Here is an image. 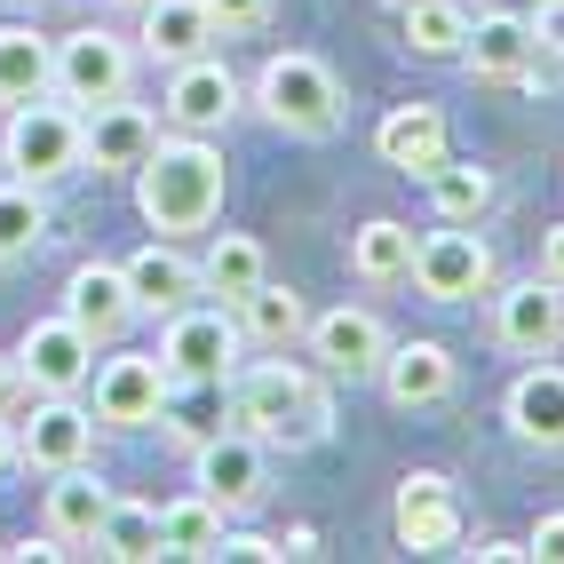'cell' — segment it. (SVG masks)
Here are the masks:
<instances>
[{
  "mask_svg": "<svg viewBox=\"0 0 564 564\" xmlns=\"http://www.w3.org/2000/svg\"><path fill=\"white\" fill-rule=\"evenodd\" d=\"M0 556H9V564H48V556H64V541L56 533H41V541L24 533V541H0Z\"/></svg>",
  "mask_w": 564,
  "mask_h": 564,
  "instance_id": "obj_37",
  "label": "cell"
},
{
  "mask_svg": "<svg viewBox=\"0 0 564 564\" xmlns=\"http://www.w3.org/2000/svg\"><path fill=\"white\" fill-rule=\"evenodd\" d=\"M279 549L286 556H318V533H311V524H294V533H279Z\"/></svg>",
  "mask_w": 564,
  "mask_h": 564,
  "instance_id": "obj_41",
  "label": "cell"
},
{
  "mask_svg": "<svg viewBox=\"0 0 564 564\" xmlns=\"http://www.w3.org/2000/svg\"><path fill=\"white\" fill-rule=\"evenodd\" d=\"M477 9H485V0H477Z\"/></svg>",
  "mask_w": 564,
  "mask_h": 564,
  "instance_id": "obj_46",
  "label": "cell"
},
{
  "mask_svg": "<svg viewBox=\"0 0 564 564\" xmlns=\"http://www.w3.org/2000/svg\"><path fill=\"white\" fill-rule=\"evenodd\" d=\"M48 239V199H41V183H0V271L9 262H24L32 247Z\"/></svg>",
  "mask_w": 564,
  "mask_h": 564,
  "instance_id": "obj_33",
  "label": "cell"
},
{
  "mask_svg": "<svg viewBox=\"0 0 564 564\" xmlns=\"http://www.w3.org/2000/svg\"><path fill=\"white\" fill-rule=\"evenodd\" d=\"M231 422L247 437H262L271 454H303V445H326L334 430V398H326V373L318 366H294V358H262L231 373Z\"/></svg>",
  "mask_w": 564,
  "mask_h": 564,
  "instance_id": "obj_1",
  "label": "cell"
},
{
  "mask_svg": "<svg viewBox=\"0 0 564 564\" xmlns=\"http://www.w3.org/2000/svg\"><path fill=\"white\" fill-rule=\"evenodd\" d=\"M64 318L88 334V343H120L135 326V294H128V271L120 262H80L64 279Z\"/></svg>",
  "mask_w": 564,
  "mask_h": 564,
  "instance_id": "obj_18",
  "label": "cell"
},
{
  "mask_svg": "<svg viewBox=\"0 0 564 564\" xmlns=\"http://www.w3.org/2000/svg\"><path fill=\"white\" fill-rule=\"evenodd\" d=\"M343 80H334V64H318L311 48H279V56H262L254 72V111L271 128L286 135H334L343 128Z\"/></svg>",
  "mask_w": 564,
  "mask_h": 564,
  "instance_id": "obj_3",
  "label": "cell"
},
{
  "mask_svg": "<svg viewBox=\"0 0 564 564\" xmlns=\"http://www.w3.org/2000/svg\"><path fill=\"white\" fill-rule=\"evenodd\" d=\"M192 485L207 501H223L231 517H247L262 501V485H271V445L247 437V430H207L192 445Z\"/></svg>",
  "mask_w": 564,
  "mask_h": 564,
  "instance_id": "obj_11",
  "label": "cell"
},
{
  "mask_svg": "<svg viewBox=\"0 0 564 564\" xmlns=\"http://www.w3.org/2000/svg\"><path fill=\"white\" fill-rule=\"evenodd\" d=\"M96 454V413L80 398H32V422H17V469H80Z\"/></svg>",
  "mask_w": 564,
  "mask_h": 564,
  "instance_id": "obj_14",
  "label": "cell"
},
{
  "mask_svg": "<svg viewBox=\"0 0 564 564\" xmlns=\"http://www.w3.org/2000/svg\"><path fill=\"white\" fill-rule=\"evenodd\" d=\"M350 271L366 286H398L413 271V231H405L398 215H366L358 231H350Z\"/></svg>",
  "mask_w": 564,
  "mask_h": 564,
  "instance_id": "obj_29",
  "label": "cell"
},
{
  "mask_svg": "<svg viewBox=\"0 0 564 564\" xmlns=\"http://www.w3.org/2000/svg\"><path fill=\"white\" fill-rule=\"evenodd\" d=\"M120 271H128V294H135V318H167L183 303H199V254H183L175 239L135 247Z\"/></svg>",
  "mask_w": 564,
  "mask_h": 564,
  "instance_id": "obj_19",
  "label": "cell"
},
{
  "mask_svg": "<svg viewBox=\"0 0 564 564\" xmlns=\"http://www.w3.org/2000/svg\"><path fill=\"white\" fill-rule=\"evenodd\" d=\"M17 469V422H0V477Z\"/></svg>",
  "mask_w": 564,
  "mask_h": 564,
  "instance_id": "obj_42",
  "label": "cell"
},
{
  "mask_svg": "<svg viewBox=\"0 0 564 564\" xmlns=\"http://www.w3.org/2000/svg\"><path fill=\"white\" fill-rule=\"evenodd\" d=\"M303 350H311V366L326 382H366V373L382 366V350H390V326L366 303H334V311H318L303 326Z\"/></svg>",
  "mask_w": 564,
  "mask_h": 564,
  "instance_id": "obj_12",
  "label": "cell"
},
{
  "mask_svg": "<svg viewBox=\"0 0 564 564\" xmlns=\"http://www.w3.org/2000/svg\"><path fill=\"white\" fill-rule=\"evenodd\" d=\"M223 192H231V167H223V152L207 135H160L152 160L135 167V215L152 223L160 239L215 231Z\"/></svg>",
  "mask_w": 564,
  "mask_h": 564,
  "instance_id": "obj_2",
  "label": "cell"
},
{
  "mask_svg": "<svg viewBox=\"0 0 564 564\" xmlns=\"http://www.w3.org/2000/svg\"><path fill=\"white\" fill-rule=\"evenodd\" d=\"M24 398V373H17V350H0V413Z\"/></svg>",
  "mask_w": 564,
  "mask_h": 564,
  "instance_id": "obj_40",
  "label": "cell"
},
{
  "mask_svg": "<svg viewBox=\"0 0 564 564\" xmlns=\"http://www.w3.org/2000/svg\"><path fill=\"white\" fill-rule=\"evenodd\" d=\"M494 343L509 358H556L564 350V286L556 279H517L494 294Z\"/></svg>",
  "mask_w": 564,
  "mask_h": 564,
  "instance_id": "obj_13",
  "label": "cell"
},
{
  "mask_svg": "<svg viewBox=\"0 0 564 564\" xmlns=\"http://www.w3.org/2000/svg\"><path fill=\"white\" fill-rule=\"evenodd\" d=\"M239 350H247V334H239L231 303H183L160 318V366L175 390H223L239 373Z\"/></svg>",
  "mask_w": 564,
  "mask_h": 564,
  "instance_id": "obj_4",
  "label": "cell"
},
{
  "mask_svg": "<svg viewBox=\"0 0 564 564\" xmlns=\"http://www.w3.org/2000/svg\"><path fill=\"white\" fill-rule=\"evenodd\" d=\"M390 533H398V549H413V556H462L469 517H462L454 477H445V469H405L398 494H390Z\"/></svg>",
  "mask_w": 564,
  "mask_h": 564,
  "instance_id": "obj_6",
  "label": "cell"
},
{
  "mask_svg": "<svg viewBox=\"0 0 564 564\" xmlns=\"http://www.w3.org/2000/svg\"><path fill=\"white\" fill-rule=\"evenodd\" d=\"M239 104H247V80L231 64H223L215 48L207 56H183V64H167V96H160V120L175 128V135H223L239 120Z\"/></svg>",
  "mask_w": 564,
  "mask_h": 564,
  "instance_id": "obj_8",
  "label": "cell"
},
{
  "mask_svg": "<svg viewBox=\"0 0 564 564\" xmlns=\"http://www.w3.org/2000/svg\"><path fill=\"white\" fill-rule=\"evenodd\" d=\"M88 549L111 556V564H152V556H167L160 549V501H120V494H111V509H104V524H96Z\"/></svg>",
  "mask_w": 564,
  "mask_h": 564,
  "instance_id": "obj_28",
  "label": "cell"
},
{
  "mask_svg": "<svg viewBox=\"0 0 564 564\" xmlns=\"http://www.w3.org/2000/svg\"><path fill=\"white\" fill-rule=\"evenodd\" d=\"M223 524H231V509L207 501V494H183L160 509V549L167 556H215L223 549Z\"/></svg>",
  "mask_w": 564,
  "mask_h": 564,
  "instance_id": "obj_31",
  "label": "cell"
},
{
  "mask_svg": "<svg viewBox=\"0 0 564 564\" xmlns=\"http://www.w3.org/2000/svg\"><path fill=\"white\" fill-rule=\"evenodd\" d=\"M373 382H382V398H390L398 413L437 405V398H454V350L430 343V334H413V343H390L382 366H373Z\"/></svg>",
  "mask_w": 564,
  "mask_h": 564,
  "instance_id": "obj_20",
  "label": "cell"
},
{
  "mask_svg": "<svg viewBox=\"0 0 564 564\" xmlns=\"http://www.w3.org/2000/svg\"><path fill=\"white\" fill-rule=\"evenodd\" d=\"M104 509H111V485H104L88 462H80V469H56L48 494H41V517H48V533H56L64 549H88L96 524H104Z\"/></svg>",
  "mask_w": 564,
  "mask_h": 564,
  "instance_id": "obj_24",
  "label": "cell"
},
{
  "mask_svg": "<svg viewBox=\"0 0 564 564\" xmlns=\"http://www.w3.org/2000/svg\"><path fill=\"white\" fill-rule=\"evenodd\" d=\"M524 24H533V48L541 56H564V0H533Z\"/></svg>",
  "mask_w": 564,
  "mask_h": 564,
  "instance_id": "obj_35",
  "label": "cell"
},
{
  "mask_svg": "<svg viewBox=\"0 0 564 564\" xmlns=\"http://www.w3.org/2000/svg\"><path fill=\"white\" fill-rule=\"evenodd\" d=\"M152 143H160V120L128 96L80 111V167H96V175H135L152 160Z\"/></svg>",
  "mask_w": 564,
  "mask_h": 564,
  "instance_id": "obj_16",
  "label": "cell"
},
{
  "mask_svg": "<svg viewBox=\"0 0 564 564\" xmlns=\"http://www.w3.org/2000/svg\"><path fill=\"white\" fill-rule=\"evenodd\" d=\"M413 286L430 294V303H477V294H494V247L477 239V223H445V231L413 239Z\"/></svg>",
  "mask_w": 564,
  "mask_h": 564,
  "instance_id": "obj_9",
  "label": "cell"
},
{
  "mask_svg": "<svg viewBox=\"0 0 564 564\" xmlns=\"http://www.w3.org/2000/svg\"><path fill=\"white\" fill-rule=\"evenodd\" d=\"M167 405H175V382H167L160 350L104 358V373H96V422H111V430H152V422H167Z\"/></svg>",
  "mask_w": 564,
  "mask_h": 564,
  "instance_id": "obj_15",
  "label": "cell"
},
{
  "mask_svg": "<svg viewBox=\"0 0 564 564\" xmlns=\"http://www.w3.org/2000/svg\"><path fill=\"white\" fill-rule=\"evenodd\" d=\"M541 279L564 286V223H549V231H541Z\"/></svg>",
  "mask_w": 564,
  "mask_h": 564,
  "instance_id": "obj_38",
  "label": "cell"
},
{
  "mask_svg": "<svg viewBox=\"0 0 564 564\" xmlns=\"http://www.w3.org/2000/svg\"><path fill=\"white\" fill-rule=\"evenodd\" d=\"M262 279H271V254H262V239L247 231H215L207 254H199V294H215V303H239V294H254Z\"/></svg>",
  "mask_w": 564,
  "mask_h": 564,
  "instance_id": "obj_26",
  "label": "cell"
},
{
  "mask_svg": "<svg viewBox=\"0 0 564 564\" xmlns=\"http://www.w3.org/2000/svg\"><path fill=\"white\" fill-rule=\"evenodd\" d=\"M143 32H135V48L152 56V64H183V56H207L215 48V17H207V0H143Z\"/></svg>",
  "mask_w": 564,
  "mask_h": 564,
  "instance_id": "obj_23",
  "label": "cell"
},
{
  "mask_svg": "<svg viewBox=\"0 0 564 564\" xmlns=\"http://www.w3.org/2000/svg\"><path fill=\"white\" fill-rule=\"evenodd\" d=\"M462 556H477V564H517L524 541H477V549H462ZM524 564H533V556H524Z\"/></svg>",
  "mask_w": 564,
  "mask_h": 564,
  "instance_id": "obj_39",
  "label": "cell"
},
{
  "mask_svg": "<svg viewBox=\"0 0 564 564\" xmlns=\"http://www.w3.org/2000/svg\"><path fill=\"white\" fill-rule=\"evenodd\" d=\"M405 17V48L413 56H430V64H462V41H469V0H413Z\"/></svg>",
  "mask_w": 564,
  "mask_h": 564,
  "instance_id": "obj_30",
  "label": "cell"
},
{
  "mask_svg": "<svg viewBox=\"0 0 564 564\" xmlns=\"http://www.w3.org/2000/svg\"><path fill=\"white\" fill-rule=\"evenodd\" d=\"M24 9H41V0H24Z\"/></svg>",
  "mask_w": 564,
  "mask_h": 564,
  "instance_id": "obj_45",
  "label": "cell"
},
{
  "mask_svg": "<svg viewBox=\"0 0 564 564\" xmlns=\"http://www.w3.org/2000/svg\"><path fill=\"white\" fill-rule=\"evenodd\" d=\"M524 556H533V564H564V509H549L533 533H524Z\"/></svg>",
  "mask_w": 564,
  "mask_h": 564,
  "instance_id": "obj_36",
  "label": "cell"
},
{
  "mask_svg": "<svg viewBox=\"0 0 564 564\" xmlns=\"http://www.w3.org/2000/svg\"><path fill=\"white\" fill-rule=\"evenodd\" d=\"M17 373H24L32 398H80V390L96 382V343H88L64 311H56V318H32V326L17 334Z\"/></svg>",
  "mask_w": 564,
  "mask_h": 564,
  "instance_id": "obj_10",
  "label": "cell"
},
{
  "mask_svg": "<svg viewBox=\"0 0 564 564\" xmlns=\"http://www.w3.org/2000/svg\"><path fill=\"white\" fill-rule=\"evenodd\" d=\"M135 41L128 32H111V24H80V32H64L56 41V96L64 104H111V96H128L135 88Z\"/></svg>",
  "mask_w": 564,
  "mask_h": 564,
  "instance_id": "obj_7",
  "label": "cell"
},
{
  "mask_svg": "<svg viewBox=\"0 0 564 564\" xmlns=\"http://www.w3.org/2000/svg\"><path fill=\"white\" fill-rule=\"evenodd\" d=\"M533 64H541V48H533V24H524V9H485L469 17V41H462V72L469 80H533Z\"/></svg>",
  "mask_w": 564,
  "mask_h": 564,
  "instance_id": "obj_17",
  "label": "cell"
},
{
  "mask_svg": "<svg viewBox=\"0 0 564 564\" xmlns=\"http://www.w3.org/2000/svg\"><path fill=\"white\" fill-rule=\"evenodd\" d=\"M56 96V41L41 24H0V104Z\"/></svg>",
  "mask_w": 564,
  "mask_h": 564,
  "instance_id": "obj_25",
  "label": "cell"
},
{
  "mask_svg": "<svg viewBox=\"0 0 564 564\" xmlns=\"http://www.w3.org/2000/svg\"><path fill=\"white\" fill-rule=\"evenodd\" d=\"M207 17H215V41H231V32L271 24V0H207Z\"/></svg>",
  "mask_w": 564,
  "mask_h": 564,
  "instance_id": "obj_34",
  "label": "cell"
},
{
  "mask_svg": "<svg viewBox=\"0 0 564 564\" xmlns=\"http://www.w3.org/2000/svg\"><path fill=\"white\" fill-rule=\"evenodd\" d=\"M382 9H413V0H382Z\"/></svg>",
  "mask_w": 564,
  "mask_h": 564,
  "instance_id": "obj_44",
  "label": "cell"
},
{
  "mask_svg": "<svg viewBox=\"0 0 564 564\" xmlns=\"http://www.w3.org/2000/svg\"><path fill=\"white\" fill-rule=\"evenodd\" d=\"M501 413H509L517 445H533V454H564V366L533 358V366H524L517 382H509Z\"/></svg>",
  "mask_w": 564,
  "mask_h": 564,
  "instance_id": "obj_21",
  "label": "cell"
},
{
  "mask_svg": "<svg viewBox=\"0 0 564 564\" xmlns=\"http://www.w3.org/2000/svg\"><path fill=\"white\" fill-rule=\"evenodd\" d=\"M0 167L17 183H64L80 175V104L64 96H32V104H9V128H0Z\"/></svg>",
  "mask_w": 564,
  "mask_h": 564,
  "instance_id": "obj_5",
  "label": "cell"
},
{
  "mask_svg": "<svg viewBox=\"0 0 564 564\" xmlns=\"http://www.w3.org/2000/svg\"><path fill=\"white\" fill-rule=\"evenodd\" d=\"M104 9H143V0H104Z\"/></svg>",
  "mask_w": 564,
  "mask_h": 564,
  "instance_id": "obj_43",
  "label": "cell"
},
{
  "mask_svg": "<svg viewBox=\"0 0 564 564\" xmlns=\"http://www.w3.org/2000/svg\"><path fill=\"white\" fill-rule=\"evenodd\" d=\"M373 152H382V167H398V175H430L445 152H454V128H445L437 104H398V111H382V128H373Z\"/></svg>",
  "mask_w": 564,
  "mask_h": 564,
  "instance_id": "obj_22",
  "label": "cell"
},
{
  "mask_svg": "<svg viewBox=\"0 0 564 564\" xmlns=\"http://www.w3.org/2000/svg\"><path fill=\"white\" fill-rule=\"evenodd\" d=\"M231 318H239V334H247L254 350H286V343H303V326H311L303 294H294V286H271V279H262L254 294H239Z\"/></svg>",
  "mask_w": 564,
  "mask_h": 564,
  "instance_id": "obj_27",
  "label": "cell"
},
{
  "mask_svg": "<svg viewBox=\"0 0 564 564\" xmlns=\"http://www.w3.org/2000/svg\"><path fill=\"white\" fill-rule=\"evenodd\" d=\"M422 183H430L437 223H485V207H494V175H485V167H462L454 152H445Z\"/></svg>",
  "mask_w": 564,
  "mask_h": 564,
  "instance_id": "obj_32",
  "label": "cell"
}]
</instances>
